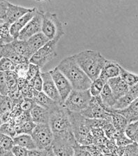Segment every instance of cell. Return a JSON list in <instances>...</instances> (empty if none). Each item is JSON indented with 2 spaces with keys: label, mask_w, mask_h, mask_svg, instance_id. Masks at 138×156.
<instances>
[{
  "label": "cell",
  "mask_w": 138,
  "mask_h": 156,
  "mask_svg": "<svg viewBox=\"0 0 138 156\" xmlns=\"http://www.w3.org/2000/svg\"><path fill=\"white\" fill-rule=\"evenodd\" d=\"M58 69L69 80L73 90H89L92 80L87 76L75 60L73 56L62 60L57 66Z\"/></svg>",
  "instance_id": "cell-1"
},
{
  "label": "cell",
  "mask_w": 138,
  "mask_h": 156,
  "mask_svg": "<svg viewBox=\"0 0 138 156\" xmlns=\"http://www.w3.org/2000/svg\"><path fill=\"white\" fill-rule=\"evenodd\" d=\"M73 56L78 65L92 81L99 77L103 67L107 60L99 51L94 50H85L73 55Z\"/></svg>",
  "instance_id": "cell-2"
},
{
  "label": "cell",
  "mask_w": 138,
  "mask_h": 156,
  "mask_svg": "<svg viewBox=\"0 0 138 156\" xmlns=\"http://www.w3.org/2000/svg\"><path fill=\"white\" fill-rule=\"evenodd\" d=\"M72 131L78 144L82 147L93 144V135L86 123V118L81 113L68 111Z\"/></svg>",
  "instance_id": "cell-3"
},
{
  "label": "cell",
  "mask_w": 138,
  "mask_h": 156,
  "mask_svg": "<svg viewBox=\"0 0 138 156\" xmlns=\"http://www.w3.org/2000/svg\"><path fill=\"white\" fill-rule=\"evenodd\" d=\"M49 124L54 135L73 133L68 110L61 105L50 112Z\"/></svg>",
  "instance_id": "cell-4"
},
{
  "label": "cell",
  "mask_w": 138,
  "mask_h": 156,
  "mask_svg": "<svg viewBox=\"0 0 138 156\" xmlns=\"http://www.w3.org/2000/svg\"><path fill=\"white\" fill-rule=\"evenodd\" d=\"M41 32L49 40L55 41L57 43L64 36L63 27L56 13L49 11L44 12Z\"/></svg>",
  "instance_id": "cell-5"
},
{
  "label": "cell",
  "mask_w": 138,
  "mask_h": 156,
  "mask_svg": "<svg viewBox=\"0 0 138 156\" xmlns=\"http://www.w3.org/2000/svg\"><path fill=\"white\" fill-rule=\"evenodd\" d=\"M92 98L89 90H72L62 104V106L69 112L80 113L88 107Z\"/></svg>",
  "instance_id": "cell-6"
},
{
  "label": "cell",
  "mask_w": 138,
  "mask_h": 156,
  "mask_svg": "<svg viewBox=\"0 0 138 156\" xmlns=\"http://www.w3.org/2000/svg\"><path fill=\"white\" fill-rule=\"evenodd\" d=\"M78 144L74 133L54 135L51 150L55 156H74Z\"/></svg>",
  "instance_id": "cell-7"
},
{
  "label": "cell",
  "mask_w": 138,
  "mask_h": 156,
  "mask_svg": "<svg viewBox=\"0 0 138 156\" xmlns=\"http://www.w3.org/2000/svg\"><path fill=\"white\" fill-rule=\"evenodd\" d=\"M31 136L37 149H49L54 140V133L49 124H36Z\"/></svg>",
  "instance_id": "cell-8"
},
{
  "label": "cell",
  "mask_w": 138,
  "mask_h": 156,
  "mask_svg": "<svg viewBox=\"0 0 138 156\" xmlns=\"http://www.w3.org/2000/svg\"><path fill=\"white\" fill-rule=\"evenodd\" d=\"M57 56V42L49 40L47 43L33 55L29 62L35 64L40 68L43 67Z\"/></svg>",
  "instance_id": "cell-9"
},
{
  "label": "cell",
  "mask_w": 138,
  "mask_h": 156,
  "mask_svg": "<svg viewBox=\"0 0 138 156\" xmlns=\"http://www.w3.org/2000/svg\"><path fill=\"white\" fill-rule=\"evenodd\" d=\"M80 113L87 119H101L112 122L110 113L103 105L100 96L92 97L88 107Z\"/></svg>",
  "instance_id": "cell-10"
},
{
  "label": "cell",
  "mask_w": 138,
  "mask_h": 156,
  "mask_svg": "<svg viewBox=\"0 0 138 156\" xmlns=\"http://www.w3.org/2000/svg\"><path fill=\"white\" fill-rule=\"evenodd\" d=\"M44 12L37 9L36 13L32 19L28 22L24 28L19 33L18 38L20 40L27 41L34 35L42 31V16Z\"/></svg>",
  "instance_id": "cell-11"
},
{
  "label": "cell",
  "mask_w": 138,
  "mask_h": 156,
  "mask_svg": "<svg viewBox=\"0 0 138 156\" xmlns=\"http://www.w3.org/2000/svg\"><path fill=\"white\" fill-rule=\"evenodd\" d=\"M49 73L55 85H56L58 91L60 96H61L62 104H63L65 100L67 99L70 92L73 90L72 85L69 80L58 69L57 67L49 71Z\"/></svg>",
  "instance_id": "cell-12"
},
{
  "label": "cell",
  "mask_w": 138,
  "mask_h": 156,
  "mask_svg": "<svg viewBox=\"0 0 138 156\" xmlns=\"http://www.w3.org/2000/svg\"><path fill=\"white\" fill-rule=\"evenodd\" d=\"M41 76L42 80H43L42 92L55 101L62 104L61 96H60L59 92L58 91L56 85L52 79L49 72H41Z\"/></svg>",
  "instance_id": "cell-13"
},
{
  "label": "cell",
  "mask_w": 138,
  "mask_h": 156,
  "mask_svg": "<svg viewBox=\"0 0 138 156\" xmlns=\"http://www.w3.org/2000/svg\"><path fill=\"white\" fill-rule=\"evenodd\" d=\"M31 9L32 8H27V7L18 6V5L9 2L5 22H7L9 24L11 25L27 12L31 11Z\"/></svg>",
  "instance_id": "cell-14"
},
{
  "label": "cell",
  "mask_w": 138,
  "mask_h": 156,
  "mask_svg": "<svg viewBox=\"0 0 138 156\" xmlns=\"http://www.w3.org/2000/svg\"><path fill=\"white\" fill-rule=\"evenodd\" d=\"M107 83L108 84L112 90V94L117 100L124 96L129 91L130 87L119 76L109 79L108 80Z\"/></svg>",
  "instance_id": "cell-15"
},
{
  "label": "cell",
  "mask_w": 138,
  "mask_h": 156,
  "mask_svg": "<svg viewBox=\"0 0 138 156\" xmlns=\"http://www.w3.org/2000/svg\"><path fill=\"white\" fill-rule=\"evenodd\" d=\"M37 9L36 8H32L31 11L27 12L25 14L24 16H22L20 18L18 19L12 23L11 26H10V32H11V36L13 37V38L16 40L18 38L19 34L20 31L23 29L25 26L28 24V22L32 19V17L36 13Z\"/></svg>",
  "instance_id": "cell-16"
},
{
  "label": "cell",
  "mask_w": 138,
  "mask_h": 156,
  "mask_svg": "<svg viewBox=\"0 0 138 156\" xmlns=\"http://www.w3.org/2000/svg\"><path fill=\"white\" fill-rule=\"evenodd\" d=\"M120 74V65L113 60H107L100 73L99 78L107 83L112 78L119 76Z\"/></svg>",
  "instance_id": "cell-17"
},
{
  "label": "cell",
  "mask_w": 138,
  "mask_h": 156,
  "mask_svg": "<svg viewBox=\"0 0 138 156\" xmlns=\"http://www.w3.org/2000/svg\"><path fill=\"white\" fill-rule=\"evenodd\" d=\"M33 99L34 100V101L36 102L37 105L45 108V109L48 110L49 112L52 111L55 108L60 106L61 105H62L60 104V103H58L53 99H51V98L47 96L44 92H37L35 90Z\"/></svg>",
  "instance_id": "cell-18"
},
{
  "label": "cell",
  "mask_w": 138,
  "mask_h": 156,
  "mask_svg": "<svg viewBox=\"0 0 138 156\" xmlns=\"http://www.w3.org/2000/svg\"><path fill=\"white\" fill-rule=\"evenodd\" d=\"M6 57L8 58L16 65L29 62V60L26 58L17 54L12 48V46L11 43L2 45L0 47V58Z\"/></svg>",
  "instance_id": "cell-19"
},
{
  "label": "cell",
  "mask_w": 138,
  "mask_h": 156,
  "mask_svg": "<svg viewBox=\"0 0 138 156\" xmlns=\"http://www.w3.org/2000/svg\"><path fill=\"white\" fill-rule=\"evenodd\" d=\"M31 119L36 124H49L50 112L48 110L36 105L30 111Z\"/></svg>",
  "instance_id": "cell-20"
},
{
  "label": "cell",
  "mask_w": 138,
  "mask_h": 156,
  "mask_svg": "<svg viewBox=\"0 0 138 156\" xmlns=\"http://www.w3.org/2000/svg\"><path fill=\"white\" fill-rule=\"evenodd\" d=\"M49 41V40L41 32L30 37L28 40H27V42L31 54L34 55L37 50L46 44Z\"/></svg>",
  "instance_id": "cell-21"
},
{
  "label": "cell",
  "mask_w": 138,
  "mask_h": 156,
  "mask_svg": "<svg viewBox=\"0 0 138 156\" xmlns=\"http://www.w3.org/2000/svg\"><path fill=\"white\" fill-rule=\"evenodd\" d=\"M115 111L122 115L126 118L129 124L138 120V97L130 104L129 106L124 109L115 110Z\"/></svg>",
  "instance_id": "cell-22"
},
{
  "label": "cell",
  "mask_w": 138,
  "mask_h": 156,
  "mask_svg": "<svg viewBox=\"0 0 138 156\" xmlns=\"http://www.w3.org/2000/svg\"><path fill=\"white\" fill-rule=\"evenodd\" d=\"M99 96L105 108H106L108 111L112 110L115 103L117 101V99L115 98L113 94H112V90L107 83L105 84L104 88H103L102 92H101Z\"/></svg>",
  "instance_id": "cell-23"
},
{
  "label": "cell",
  "mask_w": 138,
  "mask_h": 156,
  "mask_svg": "<svg viewBox=\"0 0 138 156\" xmlns=\"http://www.w3.org/2000/svg\"><path fill=\"white\" fill-rule=\"evenodd\" d=\"M14 145L19 146L25 148L28 151L36 149L37 148L36 145L31 135L28 134H19L17 135L13 138Z\"/></svg>",
  "instance_id": "cell-24"
},
{
  "label": "cell",
  "mask_w": 138,
  "mask_h": 156,
  "mask_svg": "<svg viewBox=\"0 0 138 156\" xmlns=\"http://www.w3.org/2000/svg\"><path fill=\"white\" fill-rule=\"evenodd\" d=\"M108 112L110 115V117H111L112 124L114 126L117 132L124 133L128 124H129L126 118L122 115L119 114V112L115 111V110H110Z\"/></svg>",
  "instance_id": "cell-25"
},
{
  "label": "cell",
  "mask_w": 138,
  "mask_h": 156,
  "mask_svg": "<svg viewBox=\"0 0 138 156\" xmlns=\"http://www.w3.org/2000/svg\"><path fill=\"white\" fill-rule=\"evenodd\" d=\"M12 48L15 50L17 54L20 55L26 58L29 60L32 57L33 54L29 48L27 41L20 40L19 39H16L11 42Z\"/></svg>",
  "instance_id": "cell-26"
},
{
  "label": "cell",
  "mask_w": 138,
  "mask_h": 156,
  "mask_svg": "<svg viewBox=\"0 0 138 156\" xmlns=\"http://www.w3.org/2000/svg\"><path fill=\"white\" fill-rule=\"evenodd\" d=\"M10 26L5 22L0 24V43L2 45L11 43L15 40L10 32Z\"/></svg>",
  "instance_id": "cell-27"
},
{
  "label": "cell",
  "mask_w": 138,
  "mask_h": 156,
  "mask_svg": "<svg viewBox=\"0 0 138 156\" xmlns=\"http://www.w3.org/2000/svg\"><path fill=\"white\" fill-rule=\"evenodd\" d=\"M137 97L134 96V95L132 94L131 93L128 92L126 94L124 95V96L122 97L121 98H119V99L117 100V101L115 103V104L112 110L124 109V108L129 106L130 104H131L135 99H137Z\"/></svg>",
  "instance_id": "cell-28"
},
{
  "label": "cell",
  "mask_w": 138,
  "mask_h": 156,
  "mask_svg": "<svg viewBox=\"0 0 138 156\" xmlns=\"http://www.w3.org/2000/svg\"><path fill=\"white\" fill-rule=\"evenodd\" d=\"M119 76L129 87H131L138 83V74L129 72L124 67H122L121 65H120Z\"/></svg>",
  "instance_id": "cell-29"
},
{
  "label": "cell",
  "mask_w": 138,
  "mask_h": 156,
  "mask_svg": "<svg viewBox=\"0 0 138 156\" xmlns=\"http://www.w3.org/2000/svg\"><path fill=\"white\" fill-rule=\"evenodd\" d=\"M36 124L32 121H28L21 124H15V130H16L17 135L19 134H28L31 135L32 131L34 128L36 127Z\"/></svg>",
  "instance_id": "cell-30"
},
{
  "label": "cell",
  "mask_w": 138,
  "mask_h": 156,
  "mask_svg": "<svg viewBox=\"0 0 138 156\" xmlns=\"http://www.w3.org/2000/svg\"><path fill=\"white\" fill-rule=\"evenodd\" d=\"M6 85L9 88V92L15 91V90H19L17 87V79L18 76L15 71L6 72Z\"/></svg>",
  "instance_id": "cell-31"
},
{
  "label": "cell",
  "mask_w": 138,
  "mask_h": 156,
  "mask_svg": "<svg viewBox=\"0 0 138 156\" xmlns=\"http://www.w3.org/2000/svg\"><path fill=\"white\" fill-rule=\"evenodd\" d=\"M13 146L14 142L12 137L0 133V149L2 153L11 151Z\"/></svg>",
  "instance_id": "cell-32"
},
{
  "label": "cell",
  "mask_w": 138,
  "mask_h": 156,
  "mask_svg": "<svg viewBox=\"0 0 138 156\" xmlns=\"http://www.w3.org/2000/svg\"><path fill=\"white\" fill-rule=\"evenodd\" d=\"M106 83L104 80H103L101 79H100L99 77L98 79H95L94 80H92L91 85H90L89 89L92 97L99 96Z\"/></svg>",
  "instance_id": "cell-33"
},
{
  "label": "cell",
  "mask_w": 138,
  "mask_h": 156,
  "mask_svg": "<svg viewBox=\"0 0 138 156\" xmlns=\"http://www.w3.org/2000/svg\"><path fill=\"white\" fill-rule=\"evenodd\" d=\"M125 134L135 142L138 141V120L128 124Z\"/></svg>",
  "instance_id": "cell-34"
},
{
  "label": "cell",
  "mask_w": 138,
  "mask_h": 156,
  "mask_svg": "<svg viewBox=\"0 0 138 156\" xmlns=\"http://www.w3.org/2000/svg\"><path fill=\"white\" fill-rule=\"evenodd\" d=\"M112 139L115 140V144H116L118 147H124L134 142L133 141H132L125 134V132H116Z\"/></svg>",
  "instance_id": "cell-35"
},
{
  "label": "cell",
  "mask_w": 138,
  "mask_h": 156,
  "mask_svg": "<svg viewBox=\"0 0 138 156\" xmlns=\"http://www.w3.org/2000/svg\"><path fill=\"white\" fill-rule=\"evenodd\" d=\"M16 65L8 58H0V72H9L15 71Z\"/></svg>",
  "instance_id": "cell-36"
},
{
  "label": "cell",
  "mask_w": 138,
  "mask_h": 156,
  "mask_svg": "<svg viewBox=\"0 0 138 156\" xmlns=\"http://www.w3.org/2000/svg\"><path fill=\"white\" fill-rule=\"evenodd\" d=\"M120 156H138L137 143L134 142L124 147Z\"/></svg>",
  "instance_id": "cell-37"
},
{
  "label": "cell",
  "mask_w": 138,
  "mask_h": 156,
  "mask_svg": "<svg viewBox=\"0 0 138 156\" xmlns=\"http://www.w3.org/2000/svg\"><path fill=\"white\" fill-rule=\"evenodd\" d=\"M0 133H3V134L6 135H8V136L12 137V139L17 135L14 126L9 122L3 123L2 124L1 127H0Z\"/></svg>",
  "instance_id": "cell-38"
},
{
  "label": "cell",
  "mask_w": 138,
  "mask_h": 156,
  "mask_svg": "<svg viewBox=\"0 0 138 156\" xmlns=\"http://www.w3.org/2000/svg\"><path fill=\"white\" fill-rule=\"evenodd\" d=\"M41 68L37 65L31 63L29 62V69L27 74V80L28 81H31L36 77L37 74L41 73Z\"/></svg>",
  "instance_id": "cell-39"
},
{
  "label": "cell",
  "mask_w": 138,
  "mask_h": 156,
  "mask_svg": "<svg viewBox=\"0 0 138 156\" xmlns=\"http://www.w3.org/2000/svg\"><path fill=\"white\" fill-rule=\"evenodd\" d=\"M28 83L31 85L35 90H36L37 92H42V85H43V80H42L41 76V72L37 74L31 81H28Z\"/></svg>",
  "instance_id": "cell-40"
},
{
  "label": "cell",
  "mask_w": 138,
  "mask_h": 156,
  "mask_svg": "<svg viewBox=\"0 0 138 156\" xmlns=\"http://www.w3.org/2000/svg\"><path fill=\"white\" fill-rule=\"evenodd\" d=\"M9 92L6 80V73L0 72V94L2 96H8Z\"/></svg>",
  "instance_id": "cell-41"
},
{
  "label": "cell",
  "mask_w": 138,
  "mask_h": 156,
  "mask_svg": "<svg viewBox=\"0 0 138 156\" xmlns=\"http://www.w3.org/2000/svg\"><path fill=\"white\" fill-rule=\"evenodd\" d=\"M36 105V102L34 101V100L33 99H29V98H25L20 104L21 109L23 112H30V111L32 110V108H34L35 105Z\"/></svg>",
  "instance_id": "cell-42"
},
{
  "label": "cell",
  "mask_w": 138,
  "mask_h": 156,
  "mask_svg": "<svg viewBox=\"0 0 138 156\" xmlns=\"http://www.w3.org/2000/svg\"><path fill=\"white\" fill-rule=\"evenodd\" d=\"M29 62L16 65L15 72H16L18 77L27 78V72H28L29 69Z\"/></svg>",
  "instance_id": "cell-43"
},
{
  "label": "cell",
  "mask_w": 138,
  "mask_h": 156,
  "mask_svg": "<svg viewBox=\"0 0 138 156\" xmlns=\"http://www.w3.org/2000/svg\"><path fill=\"white\" fill-rule=\"evenodd\" d=\"M102 129L104 130L106 137L109 140L112 139L115 134L117 132L116 129H115V128L114 127V126L112 125L111 122H108L107 124L103 127Z\"/></svg>",
  "instance_id": "cell-44"
},
{
  "label": "cell",
  "mask_w": 138,
  "mask_h": 156,
  "mask_svg": "<svg viewBox=\"0 0 138 156\" xmlns=\"http://www.w3.org/2000/svg\"><path fill=\"white\" fill-rule=\"evenodd\" d=\"M11 152L15 156H28L29 151L19 146L14 145L12 148Z\"/></svg>",
  "instance_id": "cell-45"
},
{
  "label": "cell",
  "mask_w": 138,
  "mask_h": 156,
  "mask_svg": "<svg viewBox=\"0 0 138 156\" xmlns=\"http://www.w3.org/2000/svg\"><path fill=\"white\" fill-rule=\"evenodd\" d=\"M9 2L6 0H0V19L4 22L6 20Z\"/></svg>",
  "instance_id": "cell-46"
},
{
  "label": "cell",
  "mask_w": 138,
  "mask_h": 156,
  "mask_svg": "<svg viewBox=\"0 0 138 156\" xmlns=\"http://www.w3.org/2000/svg\"><path fill=\"white\" fill-rule=\"evenodd\" d=\"M50 148H49V149H44V150L37 149V148L30 150L29 151L28 156H48Z\"/></svg>",
  "instance_id": "cell-47"
},
{
  "label": "cell",
  "mask_w": 138,
  "mask_h": 156,
  "mask_svg": "<svg viewBox=\"0 0 138 156\" xmlns=\"http://www.w3.org/2000/svg\"><path fill=\"white\" fill-rule=\"evenodd\" d=\"M27 82L28 81H27L26 78L18 77V79H17V87H18L19 90H20L22 87H24L27 83Z\"/></svg>",
  "instance_id": "cell-48"
},
{
  "label": "cell",
  "mask_w": 138,
  "mask_h": 156,
  "mask_svg": "<svg viewBox=\"0 0 138 156\" xmlns=\"http://www.w3.org/2000/svg\"><path fill=\"white\" fill-rule=\"evenodd\" d=\"M129 92L131 93L132 94H133L136 97H138V83L133 85V86L130 87Z\"/></svg>",
  "instance_id": "cell-49"
},
{
  "label": "cell",
  "mask_w": 138,
  "mask_h": 156,
  "mask_svg": "<svg viewBox=\"0 0 138 156\" xmlns=\"http://www.w3.org/2000/svg\"><path fill=\"white\" fill-rule=\"evenodd\" d=\"M2 156H15V155L12 154L11 151H7V152H5L4 153H2Z\"/></svg>",
  "instance_id": "cell-50"
},
{
  "label": "cell",
  "mask_w": 138,
  "mask_h": 156,
  "mask_svg": "<svg viewBox=\"0 0 138 156\" xmlns=\"http://www.w3.org/2000/svg\"><path fill=\"white\" fill-rule=\"evenodd\" d=\"M35 1H37V2H47V1H50V0H35Z\"/></svg>",
  "instance_id": "cell-51"
},
{
  "label": "cell",
  "mask_w": 138,
  "mask_h": 156,
  "mask_svg": "<svg viewBox=\"0 0 138 156\" xmlns=\"http://www.w3.org/2000/svg\"><path fill=\"white\" fill-rule=\"evenodd\" d=\"M3 124V121H2V118L0 117V127H1V126H2V124Z\"/></svg>",
  "instance_id": "cell-52"
},
{
  "label": "cell",
  "mask_w": 138,
  "mask_h": 156,
  "mask_svg": "<svg viewBox=\"0 0 138 156\" xmlns=\"http://www.w3.org/2000/svg\"><path fill=\"white\" fill-rule=\"evenodd\" d=\"M4 21H3V20H1V19H0V24H1V23H2V22H4Z\"/></svg>",
  "instance_id": "cell-53"
},
{
  "label": "cell",
  "mask_w": 138,
  "mask_h": 156,
  "mask_svg": "<svg viewBox=\"0 0 138 156\" xmlns=\"http://www.w3.org/2000/svg\"><path fill=\"white\" fill-rule=\"evenodd\" d=\"M2 152L1 149H0V156H2Z\"/></svg>",
  "instance_id": "cell-54"
},
{
  "label": "cell",
  "mask_w": 138,
  "mask_h": 156,
  "mask_svg": "<svg viewBox=\"0 0 138 156\" xmlns=\"http://www.w3.org/2000/svg\"><path fill=\"white\" fill-rule=\"evenodd\" d=\"M1 46H2V44H1V43H0V47H1Z\"/></svg>",
  "instance_id": "cell-55"
},
{
  "label": "cell",
  "mask_w": 138,
  "mask_h": 156,
  "mask_svg": "<svg viewBox=\"0 0 138 156\" xmlns=\"http://www.w3.org/2000/svg\"><path fill=\"white\" fill-rule=\"evenodd\" d=\"M137 144H138V141H137Z\"/></svg>",
  "instance_id": "cell-56"
}]
</instances>
